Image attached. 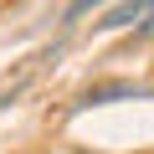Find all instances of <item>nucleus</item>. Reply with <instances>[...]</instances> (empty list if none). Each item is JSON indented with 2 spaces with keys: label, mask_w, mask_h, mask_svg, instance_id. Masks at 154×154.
<instances>
[{
  "label": "nucleus",
  "mask_w": 154,
  "mask_h": 154,
  "mask_svg": "<svg viewBox=\"0 0 154 154\" xmlns=\"http://www.w3.org/2000/svg\"><path fill=\"white\" fill-rule=\"evenodd\" d=\"M149 5H154V0H128V5H113V11L98 21V31H123V26H139V21L149 16Z\"/></svg>",
  "instance_id": "1"
},
{
  "label": "nucleus",
  "mask_w": 154,
  "mask_h": 154,
  "mask_svg": "<svg viewBox=\"0 0 154 154\" xmlns=\"http://www.w3.org/2000/svg\"><path fill=\"white\" fill-rule=\"evenodd\" d=\"M128 93H139V88H128V82H113V88H93V93H88V103H108V98H128Z\"/></svg>",
  "instance_id": "2"
},
{
  "label": "nucleus",
  "mask_w": 154,
  "mask_h": 154,
  "mask_svg": "<svg viewBox=\"0 0 154 154\" xmlns=\"http://www.w3.org/2000/svg\"><path fill=\"white\" fill-rule=\"evenodd\" d=\"M98 5H108V0H72V5H67V21H82V16L98 11Z\"/></svg>",
  "instance_id": "3"
},
{
  "label": "nucleus",
  "mask_w": 154,
  "mask_h": 154,
  "mask_svg": "<svg viewBox=\"0 0 154 154\" xmlns=\"http://www.w3.org/2000/svg\"><path fill=\"white\" fill-rule=\"evenodd\" d=\"M5 103H11V98H0V108H5Z\"/></svg>",
  "instance_id": "4"
}]
</instances>
